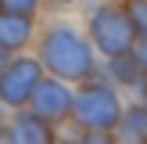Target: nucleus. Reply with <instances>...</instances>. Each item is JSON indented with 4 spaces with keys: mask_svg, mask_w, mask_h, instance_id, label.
I'll return each mask as SVG.
<instances>
[{
    "mask_svg": "<svg viewBox=\"0 0 147 144\" xmlns=\"http://www.w3.org/2000/svg\"><path fill=\"white\" fill-rule=\"evenodd\" d=\"M86 36H90V43L97 47L100 58L126 54L136 43V29H133V22H129L126 7L111 4V0H104V4L97 0V4L90 7V14H86Z\"/></svg>",
    "mask_w": 147,
    "mask_h": 144,
    "instance_id": "3",
    "label": "nucleus"
},
{
    "mask_svg": "<svg viewBox=\"0 0 147 144\" xmlns=\"http://www.w3.org/2000/svg\"><path fill=\"white\" fill-rule=\"evenodd\" d=\"M79 144H119V137L115 130H83Z\"/></svg>",
    "mask_w": 147,
    "mask_h": 144,
    "instance_id": "12",
    "label": "nucleus"
},
{
    "mask_svg": "<svg viewBox=\"0 0 147 144\" xmlns=\"http://www.w3.org/2000/svg\"><path fill=\"white\" fill-rule=\"evenodd\" d=\"M122 7H126L129 22H133L136 36H147V0H122Z\"/></svg>",
    "mask_w": 147,
    "mask_h": 144,
    "instance_id": "10",
    "label": "nucleus"
},
{
    "mask_svg": "<svg viewBox=\"0 0 147 144\" xmlns=\"http://www.w3.org/2000/svg\"><path fill=\"white\" fill-rule=\"evenodd\" d=\"M4 126H7V108L0 105V130H4Z\"/></svg>",
    "mask_w": 147,
    "mask_h": 144,
    "instance_id": "16",
    "label": "nucleus"
},
{
    "mask_svg": "<svg viewBox=\"0 0 147 144\" xmlns=\"http://www.w3.org/2000/svg\"><path fill=\"white\" fill-rule=\"evenodd\" d=\"M47 7H57V11H65V7H79L83 0H43Z\"/></svg>",
    "mask_w": 147,
    "mask_h": 144,
    "instance_id": "14",
    "label": "nucleus"
},
{
    "mask_svg": "<svg viewBox=\"0 0 147 144\" xmlns=\"http://www.w3.org/2000/svg\"><path fill=\"white\" fill-rule=\"evenodd\" d=\"M140 97H144V101H147V76H144V90H140Z\"/></svg>",
    "mask_w": 147,
    "mask_h": 144,
    "instance_id": "17",
    "label": "nucleus"
},
{
    "mask_svg": "<svg viewBox=\"0 0 147 144\" xmlns=\"http://www.w3.org/2000/svg\"><path fill=\"white\" fill-rule=\"evenodd\" d=\"M43 76H47V69H43V61L36 54H25V50L14 54V61L0 72V105L7 112L29 108V101H32V94H36Z\"/></svg>",
    "mask_w": 147,
    "mask_h": 144,
    "instance_id": "4",
    "label": "nucleus"
},
{
    "mask_svg": "<svg viewBox=\"0 0 147 144\" xmlns=\"http://www.w3.org/2000/svg\"><path fill=\"white\" fill-rule=\"evenodd\" d=\"M144 144H147V141H144Z\"/></svg>",
    "mask_w": 147,
    "mask_h": 144,
    "instance_id": "19",
    "label": "nucleus"
},
{
    "mask_svg": "<svg viewBox=\"0 0 147 144\" xmlns=\"http://www.w3.org/2000/svg\"><path fill=\"white\" fill-rule=\"evenodd\" d=\"M7 137L11 144H57V126L32 108H18L14 115H7Z\"/></svg>",
    "mask_w": 147,
    "mask_h": 144,
    "instance_id": "6",
    "label": "nucleus"
},
{
    "mask_svg": "<svg viewBox=\"0 0 147 144\" xmlns=\"http://www.w3.org/2000/svg\"><path fill=\"white\" fill-rule=\"evenodd\" d=\"M36 58L43 61L47 76H57V79H65V83H72V86L86 83V79H93L100 72L97 47H93L90 36L79 25H72V22H54V25L43 29Z\"/></svg>",
    "mask_w": 147,
    "mask_h": 144,
    "instance_id": "1",
    "label": "nucleus"
},
{
    "mask_svg": "<svg viewBox=\"0 0 147 144\" xmlns=\"http://www.w3.org/2000/svg\"><path fill=\"white\" fill-rule=\"evenodd\" d=\"M32 40H36V22H32V14L0 11V47H4V50L22 54Z\"/></svg>",
    "mask_w": 147,
    "mask_h": 144,
    "instance_id": "8",
    "label": "nucleus"
},
{
    "mask_svg": "<svg viewBox=\"0 0 147 144\" xmlns=\"http://www.w3.org/2000/svg\"><path fill=\"white\" fill-rule=\"evenodd\" d=\"M72 90H76V86L65 83V79L43 76L40 86H36V94H32V101H29V108H32L36 115H43L47 122L57 126V122H65L72 115Z\"/></svg>",
    "mask_w": 147,
    "mask_h": 144,
    "instance_id": "5",
    "label": "nucleus"
},
{
    "mask_svg": "<svg viewBox=\"0 0 147 144\" xmlns=\"http://www.w3.org/2000/svg\"><path fill=\"white\" fill-rule=\"evenodd\" d=\"M115 137H119V144H144L147 141V101L144 97L126 105L119 126H115Z\"/></svg>",
    "mask_w": 147,
    "mask_h": 144,
    "instance_id": "9",
    "label": "nucleus"
},
{
    "mask_svg": "<svg viewBox=\"0 0 147 144\" xmlns=\"http://www.w3.org/2000/svg\"><path fill=\"white\" fill-rule=\"evenodd\" d=\"M43 7V0H0V11H14V14H36Z\"/></svg>",
    "mask_w": 147,
    "mask_h": 144,
    "instance_id": "11",
    "label": "nucleus"
},
{
    "mask_svg": "<svg viewBox=\"0 0 147 144\" xmlns=\"http://www.w3.org/2000/svg\"><path fill=\"white\" fill-rule=\"evenodd\" d=\"M126 112V101H122V90L111 86L104 76H93L86 83H79L72 90V115L79 130H115Z\"/></svg>",
    "mask_w": 147,
    "mask_h": 144,
    "instance_id": "2",
    "label": "nucleus"
},
{
    "mask_svg": "<svg viewBox=\"0 0 147 144\" xmlns=\"http://www.w3.org/2000/svg\"><path fill=\"white\" fill-rule=\"evenodd\" d=\"M133 54H136V61L147 69V36H136V43H133Z\"/></svg>",
    "mask_w": 147,
    "mask_h": 144,
    "instance_id": "13",
    "label": "nucleus"
},
{
    "mask_svg": "<svg viewBox=\"0 0 147 144\" xmlns=\"http://www.w3.org/2000/svg\"><path fill=\"white\" fill-rule=\"evenodd\" d=\"M100 76L108 79L111 86H119V90H144V76L147 69L140 61H136L133 50H126V54H115V58H104L100 61Z\"/></svg>",
    "mask_w": 147,
    "mask_h": 144,
    "instance_id": "7",
    "label": "nucleus"
},
{
    "mask_svg": "<svg viewBox=\"0 0 147 144\" xmlns=\"http://www.w3.org/2000/svg\"><path fill=\"white\" fill-rule=\"evenodd\" d=\"M57 144H79V141H57Z\"/></svg>",
    "mask_w": 147,
    "mask_h": 144,
    "instance_id": "18",
    "label": "nucleus"
},
{
    "mask_svg": "<svg viewBox=\"0 0 147 144\" xmlns=\"http://www.w3.org/2000/svg\"><path fill=\"white\" fill-rule=\"evenodd\" d=\"M11 61H14V54H11V50H4V47H0V72H4L7 65H11Z\"/></svg>",
    "mask_w": 147,
    "mask_h": 144,
    "instance_id": "15",
    "label": "nucleus"
}]
</instances>
